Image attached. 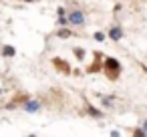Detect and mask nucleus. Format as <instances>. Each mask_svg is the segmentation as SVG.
Returning <instances> with one entry per match:
<instances>
[{"label": "nucleus", "instance_id": "obj_6", "mask_svg": "<svg viewBox=\"0 0 147 137\" xmlns=\"http://www.w3.org/2000/svg\"><path fill=\"white\" fill-rule=\"evenodd\" d=\"M38 109V103H28L26 105V111H36Z\"/></svg>", "mask_w": 147, "mask_h": 137}, {"label": "nucleus", "instance_id": "obj_1", "mask_svg": "<svg viewBox=\"0 0 147 137\" xmlns=\"http://www.w3.org/2000/svg\"><path fill=\"white\" fill-rule=\"evenodd\" d=\"M105 69H107V73H109L111 79H117V75H119V71H121V65H119V61H115V59H107V61H105Z\"/></svg>", "mask_w": 147, "mask_h": 137}, {"label": "nucleus", "instance_id": "obj_2", "mask_svg": "<svg viewBox=\"0 0 147 137\" xmlns=\"http://www.w3.org/2000/svg\"><path fill=\"white\" fill-rule=\"evenodd\" d=\"M69 22H71V24H83L85 18H83V14H81L79 10H75V12L69 14Z\"/></svg>", "mask_w": 147, "mask_h": 137}, {"label": "nucleus", "instance_id": "obj_8", "mask_svg": "<svg viewBox=\"0 0 147 137\" xmlns=\"http://www.w3.org/2000/svg\"><path fill=\"white\" fill-rule=\"evenodd\" d=\"M95 38H97L99 43H103V40H105V34H103V32H95Z\"/></svg>", "mask_w": 147, "mask_h": 137}, {"label": "nucleus", "instance_id": "obj_10", "mask_svg": "<svg viewBox=\"0 0 147 137\" xmlns=\"http://www.w3.org/2000/svg\"><path fill=\"white\" fill-rule=\"evenodd\" d=\"M133 133H135V135H137V137H143V135H145V129H135V131H133Z\"/></svg>", "mask_w": 147, "mask_h": 137}, {"label": "nucleus", "instance_id": "obj_3", "mask_svg": "<svg viewBox=\"0 0 147 137\" xmlns=\"http://www.w3.org/2000/svg\"><path fill=\"white\" fill-rule=\"evenodd\" d=\"M109 36H111L115 43H119V38L123 36V30H121L119 26H113V28H111V32H109Z\"/></svg>", "mask_w": 147, "mask_h": 137}, {"label": "nucleus", "instance_id": "obj_11", "mask_svg": "<svg viewBox=\"0 0 147 137\" xmlns=\"http://www.w3.org/2000/svg\"><path fill=\"white\" fill-rule=\"evenodd\" d=\"M143 129H145V133H147V121H145V123H143Z\"/></svg>", "mask_w": 147, "mask_h": 137}, {"label": "nucleus", "instance_id": "obj_9", "mask_svg": "<svg viewBox=\"0 0 147 137\" xmlns=\"http://www.w3.org/2000/svg\"><path fill=\"white\" fill-rule=\"evenodd\" d=\"M59 36H61V38H67V36H71V32H69V30H61Z\"/></svg>", "mask_w": 147, "mask_h": 137}, {"label": "nucleus", "instance_id": "obj_7", "mask_svg": "<svg viewBox=\"0 0 147 137\" xmlns=\"http://www.w3.org/2000/svg\"><path fill=\"white\" fill-rule=\"evenodd\" d=\"M4 55H6V57H12V55H14V49H12V47H6V49H4Z\"/></svg>", "mask_w": 147, "mask_h": 137}, {"label": "nucleus", "instance_id": "obj_4", "mask_svg": "<svg viewBox=\"0 0 147 137\" xmlns=\"http://www.w3.org/2000/svg\"><path fill=\"white\" fill-rule=\"evenodd\" d=\"M87 111H89V115H93V117H101V111L95 109L93 105H87Z\"/></svg>", "mask_w": 147, "mask_h": 137}, {"label": "nucleus", "instance_id": "obj_5", "mask_svg": "<svg viewBox=\"0 0 147 137\" xmlns=\"http://www.w3.org/2000/svg\"><path fill=\"white\" fill-rule=\"evenodd\" d=\"M101 99H103V105L105 107H111L113 105V97H101Z\"/></svg>", "mask_w": 147, "mask_h": 137}]
</instances>
